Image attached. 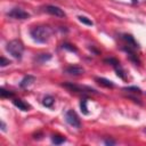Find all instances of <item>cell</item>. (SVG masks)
Segmentation results:
<instances>
[{"label": "cell", "mask_w": 146, "mask_h": 146, "mask_svg": "<svg viewBox=\"0 0 146 146\" xmlns=\"http://www.w3.org/2000/svg\"><path fill=\"white\" fill-rule=\"evenodd\" d=\"M51 34H52V30L46 25H38L30 30L31 38L39 43H46L50 39Z\"/></svg>", "instance_id": "obj_1"}, {"label": "cell", "mask_w": 146, "mask_h": 146, "mask_svg": "<svg viewBox=\"0 0 146 146\" xmlns=\"http://www.w3.org/2000/svg\"><path fill=\"white\" fill-rule=\"evenodd\" d=\"M7 51L16 59H21L24 52V44L19 40H11L7 43Z\"/></svg>", "instance_id": "obj_2"}, {"label": "cell", "mask_w": 146, "mask_h": 146, "mask_svg": "<svg viewBox=\"0 0 146 146\" xmlns=\"http://www.w3.org/2000/svg\"><path fill=\"white\" fill-rule=\"evenodd\" d=\"M65 120H66V122H67L70 125H72L73 128L79 129V128L81 127V121H80L78 114L75 113V111H73V110H68V111L65 113Z\"/></svg>", "instance_id": "obj_3"}, {"label": "cell", "mask_w": 146, "mask_h": 146, "mask_svg": "<svg viewBox=\"0 0 146 146\" xmlns=\"http://www.w3.org/2000/svg\"><path fill=\"white\" fill-rule=\"evenodd\" d=\"M9 17L14 18V19H27L30 17V14L26 13L25 10H23L22 8H13L10 11H8L7 14Z\"/></svg>", "instance_id": "obj_4"}, {"label": "cell", "mask_w": 146, "mask_h": 146, "mask_svg": "<svg viewBox=\"0 0 146 146\" xmlns=\"http://www.w3.org/2000/svg\"><path fill=\"white\" fill-rule=\"evenodd\" d=\"M44 10H46L48 14H50V15H52V16H56V17H65V16H66L65 13H64V10L60 9V8L57 7V6L48 5V6L44 7Z\"/></svg>", "instance_id": "obj_5"}, {"label": "cell", "mask_w": 146, "mask_h": 146, "mask_svg": "<svg viewBox=\"0 0 146 146\" xmlns=\"http://www.w3.org/2000/svg\"><path fill=\"white\" fill-rule=\"evenodd\" d=\"M123 50L128 54V56H129L130 60H132L136 65H139V64H140V60H139V58L137 57V55H136V52H135V49H133V48H131V47H129V46H124V47H123Z\"/></svg>", "instance_id": "obj_6"}, {"label": "cell", "mask_w": 146, "mask_h": 146, "mask_svg": "<svg viewBox=\"0 0 146 146\" xmlns=\"http://www.w3.org/2000/svg\"><path fill=\"white\" fill-rule=\"evenodd\" d=\"M65 72H66L67 74H70V75L78 76V75L83 74L84 70H83L82 67H80V66H75V65H73V66H68V67H66Z\"/></svg>", "instance_id": "obj_7"}, {"label": "cell", "mask_w": 146, "mask_h": 146, "mask_svg": "<svg viewBox=\"0 0 146 146\" xmlns=\"http://www.w3.org/2000/svg\"><path fill=\"white\" fill-rule=\"evenodd\" d=\"M122 40L127 43L125 46H129V47H131V48H133V49L138 48V43H137V41L133 39L132 35H130V34H123V35H122Z\"/></svg>", "instance_id": "obj_8"}, {"label": "cell", "mask_w": 146, "mask_h": 146, "mask_svg": "<svg viewBox=\"0 0 146 146\" xmlns=\"http://www.w3.org/2000/svg\"><path fill=\"white\" fill-rule=\"evenodd\" d=\"M35 81V78L33 75H26L23 78V80L21 81L19 83V87L21 88H29L31 84H33V82Z\"/></svg>", "instance_id": "obj_9"}, {"label": "cell", "mask_w": 146, "mask_h": 146, "mask_svg": "<svg viewBox=\"0 0 146 146\" xmlns=\"http://www.w3.org/2000/svg\"><path fill=\"white\" fill-rule=\"evenodd\" d=\"M13 104H14L16 107H18L19 110L24 111V112H26V111L30 110V105L26 104L25 102H23L22 99H14V100H13Z\"/></svg>", "instance_id": "obj_10"}, {"label": "cell", "mask_w": 146, "mask_h": 146, "mask_svg": "<svg viewBox=\"0 0 146 146\" xmlns=\"http://www.w3.org/2000/svg\"><path fill=\"white\" fill-rule=\"evenodd\" d=\"M63 86L65 88L70 89L71 91H74V92H86L84 89H87V88H81L80 86H76V84H73V83H64Z\"/></svg>", "instance_id": "obj_11"}, {"label": "cell", "mask_w": 146, "mask_h": 146, "mask_svg": "<svg viewBox=\"0 0 146 146\" xmlns=\"http://www.w3.org/2000/svg\"><path fill=\"white\" fill-rule=\"evenodd\" d=\"M96 81H97L99 84H102V86H104V87H106V88H113V87H114V83H113L112 81L105 79V78H96Z\"/></svg>", "instance_id": "obj_12"}, {"label": "cell", "mask_w": 146, "mask_h": 146, "mask_svg": "<svg viewBox=\"0 0 146 146\" xmlns=\"http://www.w3.org/2000/svg\"><path fill=\"white\" fill-rule=\"evenodd\" d=\"M54 103H55V99H54V97L52 96H46V97H43V99H42V104L46 106V107H52V105H54Z\"/></svg>", "instance_id": "obj_13"}, {"label": "cell", "mask_w": 146, "mask_h": 146, "mask_svg": "<svg viewBox=\"0 0 146 146\" xmlns=\"http://www.w3.org/2000/svg\"><path fill=\"white\" fill-rule=\"evenodd\" d=\"M78 19L81 22V23H83V24H86V25H88V26H92L94 25V22L91 21V19H89L88 17H86V16H78Z\"/></svg>", "instance_id": "obj_14"}, {"label": "cell", "mask_w": 146, "mask_h": 146, "mask_svg": "<svg viewBox=\"0 0 146 146\" xmlns=\"http://www.w3.org/2000/svg\"><path fill=\"white\" fill-rule=\"evenodd\" d=\"M80 108H81V112L83 113V114H89V112H88V107H87V99H82L81 100V103H80Z\"/></svg>", "instance_id": "obj_15"}, {"label": "cell", "mask_w": 146, "mask_h": 146, "mask_svg": "<svg viewBox=\"0 0 146 146\" xmlns=\"http://www.w3.org/2000/svg\"><path fill=\"white\" fill-rule=\"evenodd\" d=\"M0 96L2 98H9V97H13L14 94L10 92V91H8V90H6V89H3V88H1L0 89Z\"/></svg>", "instance_id": "obj_16"}, {"label": "cell", "mask_w": 146, "mask_h": 146, "mask_svg": "<svg viewBox=\"0 0 146 146\" xmlns=\"http://www.w3.org/2000/svg\"><path fill=\"white\" fill-rule=\"evenodd\" d=\"M51 140H52V143H54V144L59 145V144H62V143H64V141H65V138H64V137H60V136H52Z\"/></svg>", "instance_id": "obj_17"}, {"label": "cell", "mask_w": 146, "mask_h": 146, "mask_svg": "<svg viewBox=\"0 0 146 146\" xmlns=\"http://www.w3.org/2000/svg\"><path fill=\"white\" fill-rule=\"evenodd\" d=\"M123 90L129 91V92H133V94H141V90H140L138 87H127V88H124Z\"/></svg>", "instance_id": "obj_18"}, {"label": "cell", "mask_w": 146, "mask_h": 146, "mask_svg": "<svg viewBox=\"0 0 146 146\" xmlns=\"http://www.w3.org/2000/svg\"><path fill=\"white\" fill-rule=\"evenodd\" d=\"M10 64V60L9 59H7V58H5V57H1V63H0V66L1 67H5V66H7V65H9Z\"/></svg>", "instance_id": "obj_19"}, {"label": "cell", "mask_w": 146, "mask_h": 146, "mask_svg": "<svg viewBox=\"0 0 146 146\" xmlns=\"http://www.w3.org/2000/svg\"><path fill=\"white\" fill-rule=\"evenodd\" d=\"M63 48H65V49H68V50H71V51H76V48H75V47H73L72 44H68V43H65V44H63Z\"/></svg>", "instance_id": "obj_20"}, {"label": "cell", "mask_w": 146, "mask_h": 146, "mask_svg": "<svg viewBox=\"0 0 146 146\" xmlns=\"http://www.w3.org/2000/svg\"><path fill=\"white\" fill-rule=\"evenodd\" d=\"M50 57H51V56H50L49 54H42V55H41V56H40L39 58L41 59V62H44V60H47V59H49Z\"/></svg>", "instance_id": "obj_21"}, {"label": "cell", "mask_w": 146, "mask_h": 146, "mask_svg": "<svg viewBox=\"0 0 146 146\" xmlns=\"http://www.w3.org/2000/svg\"><path fill=\"white\" fill-rule=\"evenodd\" d=\"M105 144L106 145H114L115 141L114 140H111V139H105Z\"/></svg>", "instance_id": "obj_22"}, {"label": "cell", "mask_w": 146, "mask_h": 146, "mask_svg": "<svg viewBox=\"0 0 146 146\" xmlns=\"http://www.w3.org/2000/svg\"><path fill=\"white\" fill-rule=\"evenodd\" d=\"M1 130L2 131H6V124H5L3 121H1Z\"/></svg>", "instance_id": "obj_23"}, {"label": "cell", "mask_w": 146, "mask_h": 146, "mask_svg": "<svg viewBox=\"0 0 146 146\" xmlns=\"http://www.w3.org/2000/svg\"><path fill=\"white\" fill-rule=\"evenodd\" d=\"M145 131H146V128H145Z\"/></svg>", "instance_id": "obj_24"}, {"label": "cell", "mask_w": 146, "mask_h": 146, "mask_svg": "<svg viewBox=\"0 0 146 146\" xmlns=\"http://www.w3.org/2000/svg\"><path fill=\"white\" fill-rule=\"evenodd\" d=\"M133 1H136V0H133Z\"/></svg>", "instance_id": "obj_25"}]
</instances>
